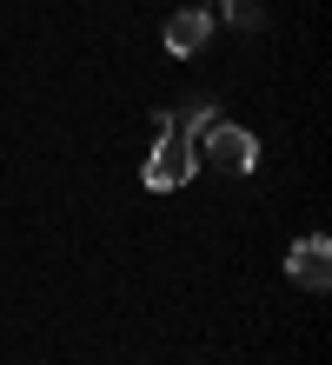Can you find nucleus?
Returning <instances> with one entry per match:
<instances>
[{
  "label": "nucleus",
  "mask_w": 332,
  "mask_h": 365,
  "mask_svg": "<svg viewBox=\"0 0 332 365\" xmlns=\"http://www.w3.org/2000/svg\"><path fill=\"white\" fill-rule=\"evenodd\" d=\"M199 166H206V160H199V140H186L180 126H166V113H160V140H153V160H146L140 180L153 192H173V186H186Z\"/></svg>",
  "instance_id": "f257e3e1"
},
{
  "label": "nucleus",
  "mask_w": 332,
  "mask_h": 365,
  "mask_svg": "<svg viewBox=\"0 0 332 365\" xmlns=\"http://www.w3.org/2000/svg\"><path fill=\"white\" fill-rule=\"evenodd\" d=\"M199 160H213L219 173H233V180H246L253 166H259V140L246 133V126H226V120H213L206 133H199Z\"/></svg>",
  "instance_id": "f03ea898"
},
{
  "label": "nucleus",
  "mask_w": 332,
  "mask_h": 365,
  "mask_svg": "<svg viewBox=\"0 0 332 365\" xmlns=\"http://www.w3.org/2000/svg\"><path fill=\"white\" fill-rule=\"evenodd\" d=\"M286 279L306 292H326L332 286V246H326V232H306V240L286 246Z\"/></svg>",
  "instance_id": "7ed1b4c3"
},
{
  "label": "nucleus",
  "mask_w": 332,
  "mask_h": 365,
  "mask_svg": "<svg viewBox=\"0 0 332 365\" xmlns=\"http://www.w3.org/2000/svg\"><path fill=\"white\" fill-rule=\"evenodd\" d=\"M206 34H213V20L199 14V7H180V14L166 20V34H160V40H166V53H180V60H186V53L206 47Z\"/></svg>",
  "instance_id": "20e7f679"
},
{
  "label": "nucleus",
  "mask_w": 332,
  "mask_h": 365,
  "mask_svg": "<svg viewBox=\"0 0 332 365\" xmlns=\"http://www.w3.org/2000/svg\"><path fill=\"white\" fill-rule=\"evenodd\" d=\"M213 120H219V113H213V100H186L180 113H166V126H180L186 140H199V133H206Z\"/></svg>",
  "instance_id": "39448f33"
}]
</instances>
